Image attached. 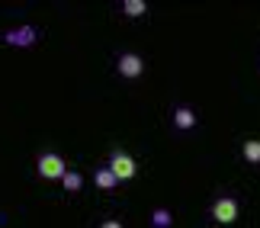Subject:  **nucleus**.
Masks as SVG:
<instances>
[{"label":"nucleus","instance_id":"obj_1","mask_svg":"<svg viewBox=\"0 0 260 228\" xmlns=\"http://www.w3.org/2000/svg\"><path fill=\"white\" fill-rule=\"evenodd\" d=\"M36 171H39V177H42V180H61L64 171H68V164H64V157H61V154L45 151V154H39Z\"/></svg>","mask_w":260,"mask_h":228},{"label":"nucleus","instance_id":"obj_8","mask_svg":"<svg viewBox=\"0 0 260 228\" xmlns=\"http://www.w3.org/2000/svg\"><path fill=\"white\" fill-rule=\"evenodd\" d=\"M241 154H244L247 164H260V138H247L244 148H241Z\"/></svg>","mask_w":260,"mask_h":228},{"label":"nucleus","instance_id":"obj_3","mask_svg":"<svg viewBox=\"0 0 260 228\" xmlns=\"http://www.w3.org/2000/svg\"><path fill=\"white\" fill-rule=\"evenodd\" d=\"M4 42L13 45V48H29L39 42V29L36 26H16V29H7L4 32Z\"/></svg>","mask_w":260,"mask_h":228},{"label":"nucleus","instance_id":"obj_4","mask_svg":"<svg viewBox=\"0 0 260 228\" xmlns=\"http://www.w3.org/2000/svg\"><path fill=\"white\" fill-rule=\"evenodd\" d=\"M212 219L218 225H232L238 219V200L235 196H218V200L212 203Z\"/></svg>","mask_w":260,"mask_h":228},{"label":"nucleus","instance_id":"obj_7","mask_svg":"<svg viewBox=\"0 0 260 228\" xmlns=\"http://www.w3.org/2000/svg\"><path fill=\"white\" fill-rule=\"evenodd\" d=\"M93 183L100 186V190H116V186H119V180L109 174V167H100V171L93 174Z\"/></svg>","mask_w":260,"mask_h":228},{"label":"nucleus","instance_id":"obj_6","mask_svg":"<svg viewBox=\"0 0 260 228\" xmlns=\"http://www.w3.org/2000/svg\"><path fill=\"white\" fill-rule=\"evenodd\" d=\"M174 125L183 128V132H186V128H193L196 125V113L189 110V106H177V110H174Z\"/></svg>","mask_w":260,"mask_h":228},{"label":"nucleus","instance_id":"obj_2","mask_svg":"<svg viewBox=\"0 0 260 228\" xmlns=\"http://www.w3.org/2000/svg\"><path fill=\"white\" fill-rule=\"evenodd\" d=\"M109 174L116 177V180H132V177L138 174V164H135V157H128L125 151H116L113 157H109Z\"/></svg>","mask_w":260,"mask_h":228},{"label":"nucleus","instance_id":"obj_12","mask_svg":"<svg viewBox=\"0 0 260 228\" xmlns=\"http://www.w3.org/2000/svg\"><path fill=\"white\" fill-rule=\"evenodd\" d=\"M100 228H122V222H116V219H106V222L100 225Z\"/></svg>","mask_w":260,"mask_h":228},{"label":"nucleus","instance_id":"obj_10","mask_svg":"<svg viewBox=\"0 0 260 228\" xmlns=\"http://www.w3.org/2000/svg\"><path fill=\"white\" fill-rule=\"evenodd\" d=\"M151 225H154V228H171V225H174V215L161 206V209H154V212H151Z\"/></svg>","mask_w":260,"mask_h":228},{"label":"nucleus","instance_id":"obj_9","mask_svg":"<svg viewBox=\"0 0 260 228\" xmlns=\"http://www.w3.org/2000/svg\"><path fill=\"white\" fill-rule=\"evenodd\" d=\"M61 186H64L68 193H77V190L84 186V177L77 174V171H64V177H61Z\"/></svg>","mask_w":260,"mask_h":228},{"label":"nucleus","instance_id":"obj_5","mask_svg":"<svg viewBox=\"0 0 260 228\" xmlns=\"http://www.w3.org/2000/svg\"><path fill=\"white\" fill-rule=\"evenodd\" d=\"M116 68H119V77H128V81H135V77H142V74H145V61H142V58H138L135 52L119 55Z\"/></svg>","mask_w":260,"mask_h":228},{"label":"nucleus","instance_id":"obj_11","mask_svg":"<svg viewBox=\"0 0 260 228\" xmlns=\"http://www.w3.org/2000/svg\"><path fill=\"white\" fill-rule=\"evenodd\" d=\"M122 13L125 16H145L148 13V4H145V0H125V4H122Z\"/></svg>","mask_w":260,"mask_h":228}]
</instances>
